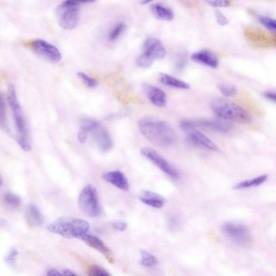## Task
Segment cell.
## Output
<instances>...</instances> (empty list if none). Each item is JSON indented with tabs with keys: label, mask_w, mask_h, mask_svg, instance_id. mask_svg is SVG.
I'll use <instances>...</instances> for the list:
<instances>
[{
	"label": "cell",
	"mask_w": 276,
	"mask_h": 276,
	"mask_svg": "<svg viewBox=\"0 0 276 276\" xmlns=\"http://www.w3.org/2000/svg\"><path fill=\"white\" fill-rule=\"evenodd\" d=\"M138 127L148 140L160 147L174 146L177 142V134L173 127L156 117H143L138 122Z\"/></svg>",
	"instance_id": "cell-1"
},
{
	"label": "cell",
	"mask_w": 276,
	"mask_h": 276,
	"mask_svg": "<svg viewBox=\"0 0 276 276\" xmlns=\"http://www.w3.org/2000/svg\"><path fill=\"white\" fill-rule=\"evenodd\" d=\"M8 102L12 111L15 129L17 132L16 142L22 150L29 153L32 150V145L29 139L26 118L18 100L15 86L12 84H9L8 87Z\"/></svg>",
	"instance_id": "cell-2"
},
{
	"label": "cell",
	"mask_w": 276,
	"mask_h": 276,
	"mask_svg": "<svg viewBox=\"0 0 276 276\" xmlns=\"http://www.w3.org/2000/svg\"><path fill=\"white\" fill-rule=\"evenodd\" d=\"M211 108L218 118L224 120L242 124L252 122V116L250 113L226 98L216 97L212 100Z\"/></svg>",
	"instance_id": "cell-3"
},
{
	"label": "cell",
	"mask_w": 276,
	"mask_h": 276,
	"mask_svg": "<svg viewBox=\"0 0 276 276\" xmlns=\"http://www.w3.org/2000/svg\"><path fill=\"white\" fill-rule=\"evenodd\" d=\"M49 232L65 238L80 239L89 232L90 225L85 219L76 217H61L48 225Z\"/></svg>",
	"instance_id": "cell-4"
},
{
	"label": "cell",
	"mask_w": 276,
	"mask_h": 276,
	"mask_svg": "<svg viewBox=\"0 0 276 276\" xmlns=\"http://www.w3.org/2000/svg\"><path fill=\"white\" fill-rule=\"evenodd\" d=\"M80 210L90 217H99L102 212L99 195L93 185H87L80 191L78 198Z\"/></svg>",
	"instance_id": "cell-5"
},
{
	"label": "cell",
	"mask_w": 276,
	"mask_h": 276,
	"mask_svg": "<svg viewBox=\"0 0 276 276\" xmlns=\"http://www.w3.org/2000/svg\"><path fill=\"white\" fill-rule=\"evenodd\" d=\"M80 5L73 0H64L58 7L59 24L65 30H73L77 28L80 21Z\"/></svg>",
	"instance_id": "cell-6"
},
{
	"label": "cell",
	"mask_w": 276,
	"mask_h": 276,
	"mask_svg": "<svg viewBox=\"0 0 276 276\" xmlns=\"http://www.w3.org/2000/svg\"><path fill=\"white\" fill-rule=\"evenodd\" d=\"M221 232L224 236L238 246L250 247L253 243L250 229L242 224L228 222L221 227Z\"/></svg>",
	"instance_id": "cell-7"
},
{
	"label": "cell",
	"mask_w": 276,
	"mask_h": 276,
	"mask_svg": "<svg viewBox=\"0 0 276 276\" xmlns=\"http://www.w3.org/2000/svg\"><path fill=\"white\" fill-rule=\"evenodd\" d=\"M180 126H181L183 132L187 134L189 140L194 145L208 149V150L215 151V152L219 150L217 146L213 141H212L208 136H206L202 132L198 131L196 127L193 126L191 121H181Z\"/></svg>",
	"instance_id": "cell-8"
},
{
	"label": "cell",
	"mask_w": 276,
	"mask_h": 276,
	"mask_svg": "<svg viewBox=\"0 0 276 276\" xmlns=\"http://www.w3.org/2000/svg\"><path fill=\"white\" fill-rule=\"evenodd\" d=\"M140 153H141L142 156H144L145 158L152 162L163 173L171 177L172 179L176 180L179 178L180 174L178 171L176 170L163 156H160L154 149L147 147L143 148L140 151Z\"/></svg>",
	"instance_id": "cell-9"
},
{
	"label": "cell",
	"mask_w": 276,
	"mask_h": 276,
	"mask_svg": "<svg viewBox=\"0 0 276 276\" xmlns=\"http://www.w3.org/2000/svg\"><path fill=\"white\" fill-rule=\"evenodd\" d=\"M29 46L35 53L50 63H59L63 58L61 52L56 46L43 39H35L29 43Z\"/></svg>",
	"instance_id": "cell-10"
},
{
	"label": "cell",
	"mask_w": 276,
	"mask_h": 276,
	"mask_svg": "<svg viewBox=\"0 0 276 276\" xmlns=\"http://www.w3.org/2000/svg\"><path fill=\"white\" fill-rule=\"evenodd\" d=\"M90 133L93 136V139L95 144L97 145V147L102 153H109L114 147V143H113L111 135L104 126H101V124Z\"/></svg>",
	"instance_id": "cell-11"
},
{
	"label": "cell",
	"mask_w": 276,
	"mask_h": 276,
	"mask_svg": "<svg viewBox=\"0 0 276 276\" xmlns=\"http://www.w3.org/2000/svg\"><path fill=\"white\" fill-rule=\"evenodd\" d=\"M194 127L211 130L215 132L227 133L232 129V124L229 121L224 120L221 118L218 119H198V120H190Z\"/></svg>",
	"instance_id": "cell-12"
},
{
	"label": "cell",
	"mask_w": 276,
	"mask_h": 276,
	"mask_svg": "<svg viewBox=\"0 0 276 276\" xmlns=\"http://www.w3.org/2000/svg\"><path fill=\"white\" fill-rule=\"evenodd\" d=\"M143 53L153 60H160L166 56V49L159 39L149 38L143 42Z\"/></svg>",
	"instance_id": "cell-13"
},
{
	"label": "cell",
	"mask_w": 276,
	"mask_h": 276,
	"mask_svg": "<svg viewBox=\"0 0 276 276\" xmlns=\"http://www.w3.org/2000/svg\"><path fill=\"white\" fill-rule=\"evenodd\" d=\"M102 179L106 182L109 183L111 185L116 187V188L122 190L123 191H128L130 189L129 181L127 177L121 171H109L105 172L102 174Z\"/></svg>",
	"instance_id": "cell-14"
},
{
	"label": "cell",
	"mask_w": 276,
	"mask_h": 276,
	"mask_svg": "<svg viewBox=\"0 0 276 276\" xmlns=\"http://www.w3.org/2000/svg\"><path fill=\"white\" fill-rule=\"evenodd\" d=\"M144 91L149 101L155 106L162 108L167 105V96L165 93L158 87L146 84L144 86Z\"/></svg>",
	"instance_id": "cell-15"
},
{
	"label": "cell",
	"mask_w": 276,
	"mask_h": 276,
	"mask_svg": "<svg viewBox=\"0 0 276 276\" xmlns=\"http://www.w3.org/2000/svg\"><path fill=\"white\" fill-rule=\"evenodd\" d=\"M80 240H82L83 242H85L86 244L88 245L90 247L94 248L97 251H99L100 253H102L103 255H105V257L111 263L114 262L111 250H109V248L105 246V243L99 237H97V236H94V235L89 234L88 232V233H86L82 237L80 238Z\"/></svg>",
	"instance_id": "cell-16"
},
{
	"label": "cell",
	"mask_w": 276,
	"mask_h": 276,
	"mask_svg": "<svg viewBox=\"0 0 276 276\" xmlns=\"http://www.w3.org/2000/svg\"><path fill=\"white\" fill-rule=\"evenodd\" d=\"M192 61L200 64L205 65L212 68H217L219 59L213 52L208 50H202L195 52L191 56Z\"/></svg>",
	"instance_id": "cell-17"
},
{
	"label": "cell",
	"mask_w": 276,
	"mask_h": 276,
	"mask_svg": "<svg viewBox=\"0 0 276 276\" xmlns=\"http://www.w3.org/2000/svg\"><path fill=\"white\" fill-rule=\"evenodd\" d=\"M139 200L143 204L154 208H163L165 203L164 197L150 191H142L141 194L139 195Z\"/></svg>",
	"instance_id": "cell-18"
},
{
	"label": "cell",
	"mask_w": 276,
	"mask_h": 276,
	"mask_svg": "<svg viewBox=\"0 0 276 276\" xmlns=\"http://www.w3.org/2000/svg\"><path fill=\"white\" fill-rule=\"evenodd\" d=\"M153 15L158 20L171 21L174 19V12L171 8L164 6L163 4H155L151 6Z\"/></svg>",
	"instance_id": "cell-19"
},
{
	"label": "cell",
	"mask_w": 276,
	"mask_h": 276,
	"mask_svg": "<svg viewBox=\"0 0 276 276\" xmlns=\"http://www.w3.org/2000/svg\"><path fill=\"white\" fill-rule=\"evenodd\" d=\"M160 81L164 85L170 87V88H177V89L188 90L191 88V86L188 83L184 82L179 79L175 78L170 75L160 74Z\"/></svg>",
	"instance_id": "cell-20"
},
{
	"label": "cell",
	"mask_w": 276,
	"mask_h": 276,
	"mask_svg": "<svg viewBox=\"0 0 276 276\" xmlns=\"http://www.w3.org/2000/svg\"><path fill=\"white\" fill-rule=\"evenodd\" d=\"M28 219L32 225L40 226L44 223V216L35 204H29L28 207Z\"/></svg>",
	"instance_id": "cell-21"
},
{
	"label": "cell",
	"mask_w": 276,
	"mask_h": 276,
	"mask_svg": "<svg viewBox=\"0 0 276 276\" xmlns=\"http://www.w3.org/2000/svg\"><path fill=\"white\" fill-rule=\"evenodd\" d=\"M267 178H268V176L263 174V175L259 176V177H253L251 179L246 180V181L238 183L233 187V189L234 190H245V189L259 187L267 181Z\"/></svg>",
	"instance_id": "cell-22"
},
{
	"label": "cell",
	"mask_w": 276,
	"mask_h": 276,
	"mask_svg": "<svg viewBox=\"0 0 276 276\" xmlns=\"http://www.w3.org/2000/svg\"><path fill=\"white\" fill-rule=\"evenodd\" d=\"M0 128L4 132H9V126L8 124V117H7V108L4 97L0 94Z\"/></svg>",
	"instance_id": "cell-23"
},
{
	"label": "cell",
	"mask_w": 276,
	"mask_h": 276,
	"mask_svg": "<svg viewBox=\"0 0 276 276\" xmlns=\"http://www.w3.org/2000/svg\"><path fill=\"white\" fill-rule=\"evenodd\" d=\"M140 254H141L140 264L143 266V267H152L158 263L157 257L152 254V253H149V252L141 250L140 251Z\"/></svg>",
	"instance_id": "cell-24"
},
{
	"label": "cell",
	"mask_w": 276,
	"mask_h": 276,
	"mask_svg": "<svg viewBox=\"0 0 276 276\" xmlns=\"http://www.w3.org/2000/svg\"><path fill=\"white\" fill-rule=\"evenodd\" d=\"M100 122L91 119V118H84L80 120V126L81 131H84V132L88 134L93 132L97 126H99Z\"/></svg>",
	"instance_id": "cell-25"
},
{
	"label": "cell",
	"mask_w": 276,
	"mask_h": 276,
	"mask_svg": "<svg viewBox=\"0 0 276 276\" xmlns=\"http://www.w3.org/2000/svg\"><path fill=\"white\" fill-rule=\"evenodd\" d=\"M4 202L12 208H18L21 204V198L17 194L7 192L3 197Z\"/></svg>",
	"instance_id": "cell-26"
},
{
	"label": "cell",
	"mask_w": 276,
	"mask_h": 276,
	"mask_svg": "<svg viewBox=\"0 0 276 276\" xmlns=\"http://www.w3.org/2000/svg\"><path fill=\"white\" fill-rule=\"evenodd\" d=\"M126 25L124 23H119L115 25L111 32H109L108 39L111 42H115L117 39H119V36L123 33L124 31L126 30Z\"/></svg>",
	"instance_id": "cell-27"
},
{
	"label": "cell",
	"mask_w": 276,
	"mask_h": 276,
	"mask_svg": "<svg viewBox=\"0 0 276 276\" xmlns=\"http://www.w3.org/2000/svg\"><path fill=\"white\" fill-rule=\"evenodd\" d=\"M77 76H78L80 80L84 83V85L87 86L88 88H94L98 86V81L96 79L90 77L88 74H86L83 71H80V72L77 73Z\"/></svg>",
	"instance_id": "cell-28"
},
{
	"label": "cell",
	"mask_w": 276,
	"mask_h": 276,
	"mask_svg": "<svg viewBox=\"0 0 276 276\" xmlns=\"http://www.w3.org/2000/svg\"><path fill=\"white\" fill-rule=\"evenodd\" d=\"M18 256H19V252L15 248L10 249L8 254L5 257V262L7 264L12 268H15L16 264H17Z\"/></svg>",
	"instance_id": "cell-29"
},
{
	"label": "cell",
	"mask_w": 276,
	"mask_h": 276,
	"mask_svg": "<svg viewBox=\"0 0 276 276\" xmlns=\"http://www.w3.org/2000/svg\"><path fill=\"white\" fill-rule=\"evenodd\" d=\"M220 94L225 97H234L237 94V89L236 87L233 85H229V84H219L218 86Z\"/></svg>",
	"instance_id": "cell-30"
},
{
	"label": "cell",
	"mask_w": 276,
	"mask_h": 276,
	"mask_svg": "<svg viewBox=\"0 0 276 276\" xmlns=\"http://www.w3.org/2000/svg\"><path fill=\"white\" fill-rule=\"evenodd\" d=\"M259 23L262 25L267 28V29L270 31H275L276 29V23L275 20L273 18L269 17V16H266V15H259Z\"/></svg>",
	"instance_id": "cell-31"
},
{
	"label": "cell",
	"mask_w": 276,
	"mask_h": 276,
	"mask_svg": "<svg viewBox=\"0 0 276 276\" xmlns=\"http://www.w3.org/2000/svg\"><path fill=\"white\" fill-rule=\"evenodd\" d=\"M154 63V60L151 59L150 57L145 54L144 53H142L139 57L136 59V65L138 67L141 68H149Z\"/></svg>",
	"instance_id": "cell-32"
},
{
	"label": "cell",
	"mask_w": 276,
	"mask_h": 276,
	"mask_svg": "<svg viewBox=\"0 0 276 276\" xmlns=\"http://www.w3.org/2000/svg\"><path fill=\"white\" fill-rule=\"evenodd\" d=\"M88 274L93 276H109L111 275L108 271L103 267L97 266V265H94L90 267L88 270Z\"/></svg>",
	"instance_id": "cell-33"
},
{
	"label": "cell",
	"mask_w": 276,
	"mask_h": 276,
	"mask_svg": "<svg viewBox=\"0 0 276 276\" xmlns=\"http://www.w3.org/2000/svg\"><path fill=\"white\" fill-rule=\"evenodd\" d=\"M204 2L214 8H227L231 4L229 0H204Z\"/></svg>",
	"instance_id": "cell-34"
},
{
	"label": "cell",
	"mask_w": 276,
	"mask_h": 276,
	"mask_svg": "<svg viewBox=\"0 0 276 276\" xmlns=\"http://www.w3.org/2000/svg\"><path fill=\"white\" fill-rule=\"evenodd\" d=\"M215 19H216V21H217V23L219 25H221V26H226L227 25H229V19L220 11H219V10L215 11Z\"/></svg>",
	"instance_id": "cell-35"
},
{
	"label": "cell",
	"mask_w": 276,
	"mask_h": 276,
	"mask_svg": "<svg viewBox=\"0 0 276 276\" xmlns=\"http://www.w3.org/2000/svg\"><path fill=\"white\" fill-rule=\"evenodd\" d=\"M112 227L118 232H124L127 229V224L124 221H115L112 224Z\"/></svg>",
	"instance_id": "cell-36"
},
{
	"label": "cell",
	"mask_w": 276,
	"mask_h": 276,
	"mask_svg": "<svg viewBox=\"0 0 276 276\" xmlns=\"http://www.w3.org/2000/svg\"><path fill=\"white\" fill-rule=\"evenodd\" d=\"M265 98L268 101H272L273 103L275 102L276 95L274 91H267L263 94Z\"/></svg>",
	"instance_id": "cell-37"
},
{
	"label": "cell",
	"mask_w": 276,
	"mask_h": 276,
	"mask_svg": "<svg viewBox=\"0 0 276 276\" xmlns=\"http://www.w3.org/2000/svg\"><path fill=\"white\" fill-rule=\"evenodd\" d=\"M88 134L84 132V131H81L79 132L78 135H77V139H78L79 142L80 143H84V142L87 140V138H88Z\"/></svg>",
	"instance_id": "cell-38"
},
{
	"label": "cell",
	"mask_w": 276,
	"mask_h": 276,
	"mask_svg": "<svg viewBox=\"0 0 276 276\" xmlns=\"http://www.w3.org/2000/svg\"><path fill=\"white\" fill-rule=\"evenodd\" d=\"M46 274L49 276H59L63 275V272H60L57 269H50V270H48Z\"/></svg>",
	"instance_id": "cell-39"
},
{
	"label": "cell",
	"mask_w": 276,
	"mask_h": 276,
	"mask_svg": "<svg viewBox=\"0 0 276 276\" xmlns=\"http://www.w3.org/2000/svg\"><path fill=\"white\" fill-rule=\"evenodd\" d=\"M76 4H78V5H80V4H91V3H95L97 2V1H98V0H73Z\"/></svg>",
	"instance_id": "cell-40"
},
{
	"label": "cell",
	"mask_w": 276,
	"mask_h": 276,
	"mask_svg": "<svg viewBox=\"0 0 276 276\" xmlns=\"http://www.w3.org/2000/svg\"><path fill=\"white\" fill-rule=\"evenodd\" d=\"M63 275L77 276V274L74 271H72V270H69V269H65L63 271Z\"/></svg>",
	"instance_id": "cell-41"
},
{
	"label": "cell",
	"mask_w": 276,
	"mask_h": 276,
	"mask_svg": "<svg viewBox=\"0 0 276 276\" xmlns=\"http://www.w3.org/2000/svg\"><path fill=\"white\" fill-rule=\"evenodd\" d=\"M153 1H154V0H142L141 4H143V5H145V4H150V3L153 2Z\"/></svg>",
	"instance_id": "cell-42"
},
{
	"label": "cell",
	"mask_w": 276,
	"mask_h": 276,
	"mask_svg": "<svg viewBox=\"0 0 276 276\" xmlns=\"http://www.w3.org/2000/svg\"><path fill=\"white\" fill-rule=\"evenodd\" d=\"M3 185H4V179H3L2 176L0 175V190L2 189Z\"/></svg>",
	"instance_id": "cell-43"
}]
</instances>
